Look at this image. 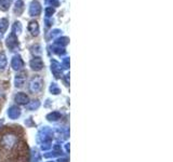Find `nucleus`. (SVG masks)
Segmentation results:
<instances>
[{"mask_svg": "<svg viewBox=\"0 0 173 162\" xmlns=\"http://www.w3.org/2000/svg\"><path fill=\"white\" fill-rule=\"evenodd\" d=\"M16 143H17V137L14 134H6L3 135L2 138H1V142H0V145L3 149L6 150H11L12 148L16 146Z\"/></svg>", "mask_w": 173, "mask_h": 162, "instance_id": "f257e3e1", "label": "nucleus"}]
</instances>
